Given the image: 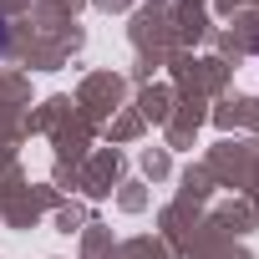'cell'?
Wrapping results in <instances>:
<instances>
[{
	"mask_svg": "<svg viewBox=\"0 0 259 259\" xmlns=\"http://www.w3.org/2000/svg\"><path fill=\"white\" fill-rule=\"evenodd\" d=\"M0 56H6V26H0Z\"/></svg>",
	"mask_w": 259,
	"mask_h": 259,
	"instance_id": "cell-1",
	"label": "cell"
}]
</instances>
